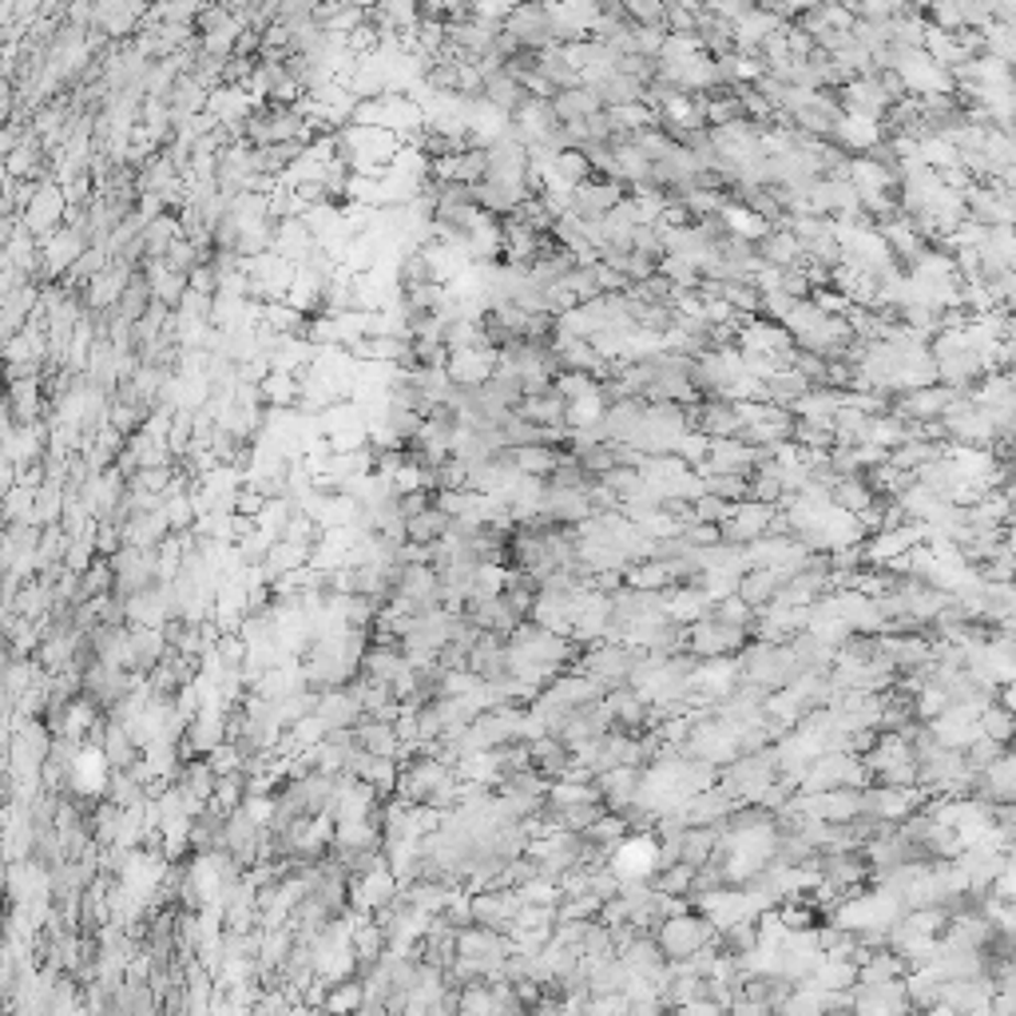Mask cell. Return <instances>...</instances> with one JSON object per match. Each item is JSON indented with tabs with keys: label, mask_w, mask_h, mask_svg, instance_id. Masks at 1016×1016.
<instances>
[{
	"label": "cell",
	"mask_w": 1016,
	"mask_h": 1016,
	"mask_svg": "<svg viewBox=\"0 0 1016 1016\" xmlns=\"http://www.w3.org/2000/svg\"><path fill=\"white\" fill-rule=\"evenodd\" d=\"M655 941H660V949L667 953V961H687V957H695L699 949L711 946V941H719V934H715V925L707 921V917L680 914V917H667V921L655 929Z\"/></svg>",
	"instance_id": "6da1fadb"
},
{
	"label": "cell",
	"mask_w": 1016,
	"mask_h": 1016,
	"mask_svg": "<svg viewBox=\"0 0 1016 1016\" xmlns=\"http://www.w3.org/2000/svg\"><path fill=\"white\" fill-rule=\"evenodd\" d=\"M608 870L620 877V882H651V877L663 870L660 842H655L651 833H628V838L611 850Z\"/></svg>",
	"instance_id": "7a4b0ae2"
},
{
	"label": "cell",
	"mask_w": 1016,
	"mask_h": 1016,
	"mask_svg": "<svg viewBox=\"0 0 1016 1016\" xmlns=\"http://www.w3.org/2000/svg\"><path fill=\"white\" fill-rule=\"evenodd\" d=\"M742 648H747V631L715 620V616H707V620H699L695 628H687V651H692L699 663L731 660Z\"/></svg>",
	"instance_id": "3957f363"
},
{
	"label": "cell",
	"mask_w": 1016,
	"mask_h": 1016,
	"mask_svg": "<svg viewBox=\"0 0 1016 1016\" xmlns=\"http://www.w3.org/2000/svg\"><path fill=\"white\" fill-rule=\"evenodd\" d=\"M774 517H778V508L759 505V500H742V505H735L731 520L722 524V544H735V549H751L754 540L771 537Z\"/></svg>",
	"instance_id": "277c9868"
},
{
	"label": "cell",
	"mask_w": 1016,
	"mask_h": 1016,
	"mask_svg": "<svg viewBox=\"0 0 1016 1016\" xmlns=\"http://www.w3.org/2000/svg\"><path fill=\"white\" fill-rule=\"evenodd\" d=\"M508 36H517V44L524 52H544L556 44V32H552V16L549 4H517L512 16L505 21Z\"/></svg>",
	"instance_id": "5b68a950"
},
{
	"label": "cell",
	"mask_w": 1016,
	"mask_h": 1016,
	"mask_svg": "<svg viewBox=\"0 0 1016 1016\" xmlns=\"http://www.w3.org/2000/svg\"><path fill=\"white\" fill-rule=\"evenodd\" d=\"M996 981L993 976H965V981H946L941 985V1008L957 1016H973L985 1005H993Z\"/></svg>",
	"instance_id": "8992f818"
},
{
	"label": "cell",
	"mask_w": 1016,
	"mask_h": 1016,
	"mask_svg": "<svg viewBox=\"0 0 1016 1016\" xmlns=\"http://www.w3.org/2000/svg\"><path fill=\"white\" fill-rule=\"evenodd\" d=\"M663 611H667L671 623L695 628V623L707 620L715 611V600L699 588V584H675V588L663 592Z\"/></svg>",
	"instance_id": "52a82bcc"
},
{
	"label": "cell",
	"mask_w": 1016,
	"mask_h": 1016,
	"mask_svg": "<svg viewBox=\"0 0 1016 1016\" xmlns=\"http://www.w3.org/2000/svg\"><path fill=\"white\" fill-rule=\"evenodd\" d=\"M500 366V350H465V354H453L449 357V377H453V386L457 389H481L493 382V374H497Z\"/></svg>",
	"instance_id": "ba28073f"
},
{
	"label": "cell",
	"mask_w": 1016,
	"mask_h": 1016,
	"mask_svg": "<svg viewBox=\"0 0 1016 1016\" xmlns=\"http://www.w3.org/2000/svg\"><path fill=\"white\" fill-rule=\"evenodd\" d=\"M833 140L842 143V152H877L882 147V120H870V115H846L833 128Z\"/></svg>",
	"instance_id": "9c48e42d"
},
{
	"label": "cell",
	"mask_w": 1016,
	"mask_h": 1016,
	"mask_svg": "<svg viewBox=\"0 0 1016 1016\" xmlns=\"http://www.w3.org/2000/svg\"><path fill=\"white\" fill-rule=\"evenodd\" d=\"M354 739H357V751L374 754V759H401V751H406V742L397 739L394 722H377V719H362L354 727Z\"/></svg>",
	"instance_id": "30bf717a"
},
{
	"label": "cell",
	"mask_w": 1016,
	"mask_h": 1016,
	"mask_svg": "<svg viewBox=\"0 0 1016 1016\" xmlns=\"http://www.w3.org/2000/svg\"><path fill=\"white\" fill-rule=\"evenodd\" d=\"M719 219H722V227H727V234H731V239H742V243H754V246H759L762 239L774 231V227L766 223L759 211H751L747 203H731V199H727V207H722Z\"/></svg>",
	"instance_id": "8fae6325"
},
{
	"label": "cell",
	"mask_w": 1016,
	"mask_h": 1016,
	"mask_svg": "<svg viewBox=\"0 0 1016 1016\" xmlns=\"http://www.w3.org/2000/svg\"><path fill=\"white\" fill-rule=\"evenodd\" d=\"M449 529H453V517H449L441 505H433V508H426V512L409 517L406 540L409 544H421V549H433V544H441V540L449 537Z\"/></svg>",
	"instance_id": "7c38bea8"
},
{
	"label": "cell",
	"mask_w": 1016,
	"mask_h": 1016,
	"mask_svg": "<svg viewBox=\"0 0 1016 1016\" xmlns=\"http://www.w3.org/2000/svg\"><path fill=\"white\" fill-rule=\"evenodd\" d=\"M778 592H783V576L774 568H751L739 579V600L751 604L754 611L771 608V604L778 600Z\"/></svg>",
	"instance_id": "4fadbf2b"
},
{
	"label": "cell",
	"mask_w": 1016,
	"mask_h": 1016,
	"mask_svg": "<svg viewBox=\"0 0 1016 1016\" xmlns=\"http://www.w3.org/2000/svg\"><path fill=\"white\" fill-rule=\"evenodd\" d=\"M517 417H524V421H532V426H544V429H568V401L552 389V394L544 397H524L517 409Z\"/></svg>",
	"instance_id": "5bb4252c"
},
{
	"label": "cell",
	"mask_w": 1016,
	"mask_h": 1016,
	"mask_svg": "<svg viewBox=\"0 0 1016 1016\" xmlns=\"http://www.w3.org/2000/svg\"><path fill=\"white\" fill-rule=\"evenodd\" d=\"M485 100L497 108V112H505L508 120L529 103V92H524V84L512 76V71H500V76H488L485 80Z\"/></svg>",
	"instance_id": "9a60e30c"
},
{
	"label": "cell",
	"mask_w": 1016,
	"mask_h": 1016,
	"mask_svg": "<svg viewBox=\"0 0 1016 1016\" xmlns=\"http://www.w3.org/2000/svg\"><path fill=\"white\" fill-rule=\"evenodd\" d=\"M608 406L611 401L604 397V389H592V394L568 401V429L572 433H596V429H604Z\"/></svg>",
	"instance_id": "2e32d148"
},
{
	"label": "cell",
	"mask_w": 1016,
	"mask_h": 1016,
	"mask_svg": "<svg viewBox=\"0 0 1016 1016\" xmlns=\"http://www.w3.org/2000/svg\"><path fill=\"white\" fill-rule=\"evenodd\" d=\"M552 108H556L560 123H576V120H592V115L604 112V100L596 88H572V92H560L556 100H552Z\"/></svg>",
	"instance_id": "e0dca14e"
},
{
	"label": "cell",
	"mask_w": 1016,
	"mask_h": 1016,
	"mask_svg": "<svg viewBox=\"0 0 1016 1016\" xmlns=\"http://www.w3.org/2000/svg\"><path fill=\"white\" fill-rule=\"evenodd\" d=\"M322 1008L330 1016H357V1013H362V1008H366V985H362V976H354V981H342V985H330Z\"/></svg>",
	"instance_id": "ac0fdd59"
},
{
	"label": "cell",
	"mask_w": 1016,
	"mask_h": 1016,
	"mask_svg": "<svg viewBox=\"0 0 1016 1016\" xmlns=\"http://www.w3.org/2000/svg\"><path fill=\"white\" fill-rule=\"evenodd\" d=\"M981 731H985V739L1005 747V742L1016 739V715L1008 711L1005 703H989L985 711H981Z\"/></svg>",
	"instance_id": "d6986e66"
},
{
	"label": "cell",
	"mask_w": 1016,
	"mask_h": 1016,
	"mask_svg": "<svg viewBox=\"0 0 1016 1016\" xmlns=\"http://www.w3.org/2000/svg\"><path fill=\"white\" fill-rule=\"evenodd\" d=\"M191 295H199V298H214V295H219V270L211 266V258H207V263H199L191 270Z\"/></svg>",
	"instance_id": "ffe728a7"
},
{
	"label": "cell",
	"mask_w": 1016,
	"mask_h": 1016,
	"mask_svg": "<svg viewBox=\"0 0 1016 1016\" xmlns=\"http://www.w3.org/2000/svg\"><path fill=\"white\" fill-rule=\"evenodd\" d=\"M1008 556L1016 560V529H1013V537H1008Z\"/></svg>",
	"instance_id": "44dd1931"
}]
</instances>
